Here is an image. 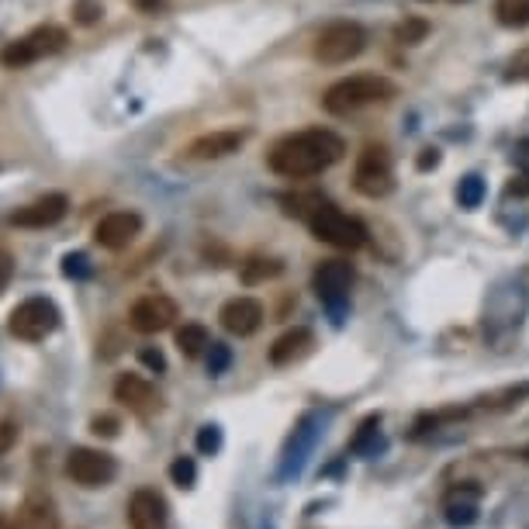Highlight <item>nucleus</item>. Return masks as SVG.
I'll return each instance as SVG.
<instances>
[{
  "label": "nucleus",
  "instance_id": "f257e3e1",
  "mask_svg": "<svg viewBox=\"0 0 529 529\" xmlns=\"http://www.w3.org/2000/svg\"><path fill=\"white\" fill-rule=\"evenodd\" d=\"M343 153L346 142L336 132H329V128H305V132H294L277 142L270 149L267 163L284 180H308L319 177L329 166H336L343 160Z\"/></svg>",
  "mask_w": 529,
  "mask_h": 529
},
{
  "label": "nucleus",
  "instance_id": "f03ea898",
  "mask_svg": "<svg viewBox=\"0 0 529 529\" xmlns=\"http://www.w3.org/2000/svg\"><path fill=\"white\" fill-rule=\"evenodd\" d=\"M398 94V87L388 77H377V73H357V77L336 80L332 87L322 94V108L329 115H353L360 108L370 104H384Z\"/></svg>",
  "mask_w": 529,
  "mask_h": 529
},
{
  "label": "nucleus",
  "instance_id": "7ed1b4c3",
  "mask_svg": "<svg viewBox=\"0 0 529 529\" xmlns=\"http://www.w3.org/2000/svg\"><path fill=\"white\" fill-rule=\"evenodd\" d=\"M308 229H312V236L319 239V243H329L336 249H360L367 246L370 232L367 225L360 222V218L346 215V211H339L336 204L322 201L319 208L308 215Z\"/></svg>",
  "mask_w": 529,
  "mask_h": 529
},
{
  "label": "nucleus",
  "instance_id": "20e7f679",
  "mask_svg": "<svg viewBox=\"0 0 529 529\" xmlns=\"http://www.w3.org/2000/svg\"><path fill=\"white\" fill-rule=\"evenodd\" d=\"M367 49V32L357 21H329L319 35H315L312 56L326 66H343L357 59Z\"/></svg>",
  "mask_w": 529,
  "mask_h": 529
},
{
  "label": "nucleus",
  "instance_id": "39448f33",
  "mask_svg": "<svg viewBox=\"0 0 529 529\" xmlns=\"http://www.w3.org/2000/svg\"><path fill=\"white\" fill-rule=\"evenodd\" d=\"M66 42H70L66 28L42 25V28H35V32H28L25 39L7 45V49L0 52V63H4L7 70H25V66L39 63V59H45V56H56V52H63Z\"/></svg>",
  "mask_w": 529,
  "mask_h": 529
},
{
  "label": "nucleus",
  "instance_id": "423d86ee",
  "mask_svg": "<svg viewBox=\"0 0 529 529\" xmlns=\"http://www.w3.org/2000/svg\"><path fill=\"white\" fill-rule=\"evenodd\" d=\"M353 187L364 198L377 201L388 198L395 191V166H391V153L384 146H367L357 156V170H353Z\"/></svg>",
  "mask_w": 529,
  "mask_h": 529
},
{
  "label": "nucleus",
  "instance_id": "0eeeda50",
  "mask_svg": "<svg viewBox=\"0 0 529 529\" xmlns=\"http://www.w3.org/2000/svg\"><path fill=\"white\" fill-rule=\"evenodd\" d=\"M14 339H25V343H42L52 332L59 329V308L52 305L49 298H28L21 301L11 312V322H7Z\"/></svg>",
  "mask_w": 529,
  "mask_h": 529
},
{
  "label": "nucleus",
  "instance_id": "6e6552de",
  "mask_svg": "<svg viewBox=\"0 0 529 529\" xmlns=\"http://www.w3.org/2000/svg\"><path fill=\"white\" fill-rule=\"evenodd\" d=\"M66 474L73 478V485L80 488H108L118 474V464L111 453L94 450V447H73L66 457Z\"/></svg>",
  "mask_w": 529,
  "mask_h": 529
},
{
  "label": "nucleus",
  "instance_id": "1a4fd4ad",
  "mask_svg": "<svg viewBox=\"0 0 529 529\" xmlns=\"http://www.w3.org/2000/svg\"><path fill=\"white\" fill-rule=\"evenodd\" d=\"M353 281H357V270H353L346 260H322L319 270H315V277H312L315 294H319V301L332 315H343Z\"/></svg>",
  "mask_w": 529,
  "mask_h": 529
},
{
  "label": "nucleus",
  "instance_id": "9d476101",
  "mask_svg": "<svg viewBox=\"0 0 529 529\" xmlns=\"http://www.w3.org/2000/svg\"><path fill=\"white\" fill-rule=\"evenodd\" d=\"M173 322H177V301L166 298V294H146L128 312V326L142 336H156V332L170 329Z\"/></svg>",
  "mask_w": 529,
  "mask_h": 529
},
{
  "label": "nucleus",
  "instance_id": "9b49d317",
  "mask_svg": "<svg viewBox=\"0 0 529 529\" xmlns=\"http://www.w3.org/2000/svg\"><path fill=\"white\" fill-rule=\"evenodd\" d=\"M115 402H122L128 412H135L139 419H149L163 408V398L146 377L139 374H122L115 381Z\"/></svg>",
  "mask_w": 529,
  "mask_h": 529
},
{
  "label": "nucleus",
  "instance_id": "f8f14e48",
  "mask_svg": "<svg viewBox=\"0 0 529 529\" xmlns=\"http://www.w3.org/2000/svg\"><path fill=\"white\" fill-rule=\"evenodd\" d=\"M66 211H70V201H66V194H45V198L25 204V208H18L11 215V225L14 229H49V225L63 222Z\"/></svg>",
  "mask_w": 529,
  "mask_h": 529
},
{
  "label": "nucleus",
  "instance_id": "ddd939ff",
  "mask_svg": "<svg viewBox=\"0 0 529 529\" xmlns=\"http://www.w3.org/2000/svg\"><path fill=\"white\" fill-rule=\"evenodd\" d=\"M142 232V218L135 211H111L97 222L94 239L104 249H125L135 243V236Z\"/></svg>",
  "mask_w": 529,
  "mask_h": 529
},
{
  "label": "nucleus",
  "instance_id": "4468645a",
  "mask_svg": "<svg viewBox=\"0 0 529 529\" xmlns=\"http://www.w3.org/2000/svg\"><path fill=\"white\" fill-rule=\"evenodd\" d=\"M218 319H222V329L232 332V336H253L256 329L263 326V305L256 298H246V294H239V298L225 301L222 312H218Z\"/></svg>",
  "mask_w": 529,
  "mask_h": 529
},
{
  "label": "nucleus",
  "instance_id": "2eb2a0df",
  "mask_svg": "<svg viewBox=\"0 0 529 529\" xmlns=\"http://www.w3.org/2000/svg\"><path fill=\"white\" fill-rule=\"evenodd\" d=\"M128 526L132 529H170V516H166V502L160 491L139 488L128 502Z\"/></svg>",
  "mask_w": 529,
  "mask_h": 529
},
{
  "label": "nucleus",
  "instance_id": "dca6fc26",
  "mask_svg": "<svg viewBox=\"0 0 529 529\" xmlns=\"http://www.w3.org/2000/svg\"><path fill=\"white\" fill-rule=\"evenodd\" d=\"M243 142H246V132H239V128H222V132H208V135H201V139H194L191 146H187V156L198 163L225 160V156L239 153Z\"/></svg>",
  "mask_w": 529,
  "mask_h": 529
},
{
  "label": "nucleus",
  "instance_id": "f3484780",
  "mask_svg": "<svg viewBox=\"0 0 529 529\" xmlns=\"http://www.w3.org/2000/svg\"><path fill=\"white\" fill-rule=\"evenodd\" d=\"M18 526L21 529H59V509L56 498L49 491L35 488L25 495V502L18 505Z\"/></svg>",
  "mask_w": 529,
  "mask_h": 529
},
{
  "label": "nucleus",
  "instance_id": "a211bd4d",
  "mask_svg": "<svg viewBox=\"0 0 529 529\" xmlns=\"http://www.w3.org/2000/svg\"><path fill=\"white\" fill-rule=\"evenodd\" d=\"M312 346H315V332L305 326H294V329H287L281 339H274V346H270V364L291 367V364H298V360H305L308 353H312Z\"/></svg>",
  "mask_w": 529,
  "mask_h": 529
},
{
  "label": "nucleus",
  "instance_id": "6ab92c4d",
  "mask_svg": "<svg viewBox=\"0 0 529 529\" xmlns=\"http://www.w3.org/2000/svg\"><path fill=\"white\" fill-rule=\"evenodd\" d=\"M478 488H457L450 491V498L443 502V512H447V523L450 526H471L478 519Z\"/></svg>",
  "mask_w": 529,
  "mask_h": 529
},
{
  "label": "nucleus",
  "instance_id": "aec40b11",
  "mask_svg": "<svg viewBox=\"0 0 529 529\" xmlns=\"http://www.w3.org/2000/svg\"><path fill=\"white\" fill-rule=\"evenodd\" d=\"M284 274V263L281 260H263V256H253V260L243 263V270H239V281L246 287H256V284H267L274 281V277Z\"/></svg>",
  "mask_w": 529,
  "mask_h": 529
},
{
  "label": "nucleus",
  "instance_id": "412c9836",
  "mask_svg": "<svg viewBox=\"0 0 529 529\" xmlns=\"http://www.w3.org/2000/svg\"><path fill=\"white\" fill-rule=\"evenodd\" d=\"M208 346H211V336H208V329L198 326V322H187L184 329H177V350L184 353L187 360L201 357Z\"/></svg>",
  "mask_w": 529,
  "mask_h": 529
},
{
  "label": "nucleus",
  "instance_id": "4be33fe9",
  "mask_svg": "<svg viewBox=\"0 0 529 529\" xmlns=\"http://www.w3.org/2000/svg\"><path fill=\"white\" fill-rule=\"evenodd\" d=\"M495 18L505 28L529 25V0H495Z\"/></svg>",
  "mask_w": 529,
  "mask_h": 529
},
{
  "label": "nucleus",
  "instance_id": "5701e85b",
  "mask_svg": "<svg viewBox=\"0 0 529 529\" xmlns=\"http://www.w3.org/2000/svg\"><path fill=\"white\" fill-rule=\"evenodd\" d=\"M429 35V21L426 18H405L395 25V42L398 45H419Z\"/></svg>",
  "mask_w": 529,
  "mask_h": 529
},
{
  "label": "nucleus",
  "instance_id": "b1692460",
  "mask_svg": "<svg viewBox=\"0 0 529 529\" xmlns=\"http://www.w3.org/2000/svg\"><path fill=\"white\" fill-rule=\"evenodd\" d=\"M457 201H460V208H478V204L485 201V180H481L478 173L464 177L457 187Z\"/></svg>",
  "mask_w": 529,
  "mask_h": 529
},
{
  "label": "nucleus",
  "instance_id": "393cba45",
  "mask_svg": "<svg viewBox=\"0 0 529 529\" xmlns=\"http://www.w3.org/2000/svg\"><path fill=\"white\" fill-rule=\"evenodd\" d=\"M170 478L177 488H194V481H198V467H194L191 457H177L170 464Z\"/></svg>",
  "mask_w": 529,
  "mask_h": 529
},
{
  "label": "nucleus",
  "instance_id": "a878e982",
  "mask_svg": "<svg viewBox=\"0 0 529 529\" xmlns=\"http://www.w3.org/2000/svg\"><path fill=\"white\" fill-rule=\"evenodd\" d=\"M232 364V353H229V346H222V343H211V353H208V370L211 374H225Z\"/></svg>",
  "mask_w": 529,
  "mask_h": 529
},
{
  "label": "nucleus",
  "instance_id": "bb28decb",
  "mask_svg": "<svg viewBox=\"0 0 529 529\" xmlns=\"http://www.w3.org/2000/svg\"><path fill=\"white\" fill-rule=\"evenodd\" d=\"M218 447H222V429L218 426H201V433H198V450L201 453H218Z\"/></svg>",
  "mask_w": 529,
  "mask_h": 529
},
{
  "label": "nucleus",
  "instance_id": "cd10ccee",
  "mask_svg": "<svg viewBox=\"0 0 529 529\" xmlns=\"http://www.w3.org/2000/svg\"><path fill=\"white\" fill-rule=\"evenodd\" d=\"M118 429H122V422H118L115 415H94V422H90V433L104 436V440L118 436Z\"/></svg>",
  "mask_w": 529,
  "mask_h": 529
},
{
  "label": "nucleus",
  "instance_id": "c85d7f7f",
  "mask_svg": "<svg viewBox=\"0 0 529 529\" xmlns=\"http://www.w3.org/2000/svg\"><path fill=\"white\" fill-rule=\"evenodd\" d=\"M101 4H97V0H80L77 4V21L80 25H94L97 18H101Z\"/></svg>",
  "mask_w": 529,
  "mask_h": 529
},
{
  "label": "nucleus",
  "instance_id": "c756f323",
  "mask_svg": "<svg viewBox=\"0 0 529 529\" xmlns=\"http://www.w3.org/2000/svg\"><path fill=\"white\" fill-rule=\"evenodd\" d=\"M139 360L146 364L149 370H156V374H163L166 370V357L160 350H153V346H146V350H139Z\"/></svg>",
  "mask_w": 529,
  "mask_h": 529
},
{
  "label": "nucleus",
  "instance_id": "7c9ffc66",
  "mask_svg": "<svg viewBox=\"0 0 529 529\" xmlns=\"http://www.w3.org/2000/svg\"><path fill=\"white\" fill-rule=\"evenodd\" d=\"M63 270H66V277H87L90 274V267H87V256H66L63 260Z\"/></svg>",
  "mask_w": 529,
  "mask_h": 529
},
{
  "label": "nucleus",
  "instance_id": "2f4dec72",
  "mask_svg": "<svg viewBox=\"0 0 529 529\" xmlns=\"http://www.w3.org/2000/svg\"><path fill=\"white\" fill-rule=\"evenodd\" d=\"M14 443H18V426L14 422H0V457L11 453Z\"/></svg>",
  "mask_w": 529,
  "mask_h": 529
},
{
  "label": "nucleus",
  "instance_id": "473e14b6",
  "mask_svg": "<svg viewBox=\"0 0 529 529\" xmlns=\"http://www.w3.org/2000/svg\"><path fill=\"white\" fill-rule=\"evenodd\" d=\"M14 277V256L7 253V249H0V294L7 291V284H11Z\"/></svg>",
  "mask_w": 529,
  "mask_h": 529
},
{
  "label": "nucleus",
  "instance_id": "72a5a7b5",
  "mask_svg": "<svg viewBox=\"0 0 529 529\" xmlns=\"http://www.w3.org/2000/svg\"><path fill=\"white\" fill-rule=\"evenodd\" d=\"M509 80H529V52H523V56L512 63V73Z\"/></svg>",
  "mask_w": 529,
  "mask_h": 529
},
{
  "label": "nucleus",
  "instance_id": "f704fd0d",
  "mask_svg": "<svg viewBox=\"0 0 529 529\" xmlns=\"http://www.w3.org/2000/svg\"><path fill=\"white\" fill-rule=\"evenodd\" d=\"M509 194L512 198H529V173H523V177H512Z\"/></svg>",
  "mask_w": 529,
  "mask_h": 529
},
{
  "label": "nucleus",
  "instance_id": "c9c22d12",
  "mask_svg": "<svg viewBox=\"0 0 529 529\" xmlns=\"http://www.w3.org/2000/svg\"><path fill=\"white\" fill-rule=\"evenodd\" d=\"M436 163H440V153H436V149H422L419 170H429V166H436Z\"/></svg>",
  "mask_w": 529,
  "mask_h": 529
},
{
  "label": "nucleus",
  "instance_id": "e433bc0d",
  "mask_svg": "<svg viewBox=\"0 0 529 529\" xmlns=\"http://www.w3.org/2000/svg\"><path fill=\"white\" fill-rule=\"evenodd\" d=\"M0 529H21L18 516H7V512H0Z\"/></svg>",
  "mask_w": 529,
  "mask_h": 529
},
{
  "label": "nucleus",
  "instance_id": "4c0bfd02",
  "mask_svg": "<svg viewBox=\"0 0 529 529\" xmlns=\"http://www.w3.org/2000/svg\"><path fill=\"white\" fill-rule=\"evenodd\" d=\"M519 153H526V156H529V139H523V142H519Z\"/></svg>",
  "mask_w": 529,
  "mask_h": 529
},
{
  "label": "nucleus",
  "instance_id": "58836bf2",
  "mask_svg": "<svg viewBox=\"0 0 529 529\" xmlns=\"http://www.w3.org/2000/svg\"><path fill=\"white\" fill-rule=\"evenodd\" d=\"M523 457H526V460H529V447H526V450H523Z\"/></svg>",
  "mask_w": 529,
  "mask_h": 529
}]
</instances>
